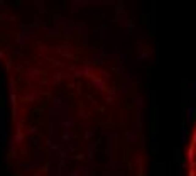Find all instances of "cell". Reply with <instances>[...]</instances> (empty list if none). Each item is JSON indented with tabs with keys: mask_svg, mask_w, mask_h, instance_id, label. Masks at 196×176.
Segmentation results:
<instances>
[{
	"mask_svg": "<svg viewBox=\"0 0 196 176\" xmlns=\"http://www.w3.org/2000/svg\"><path fill=\"white\" fill-rule=\"evenodd\" d=\"M0 139L7 141V134H5V108H4L2 97H0Z\"/></svg>",
	"mask_w": 196,
	"mask_h": 176,
	"instance_id": "1",
	"label": "cell"
},
{
	"mask_svg": "<svg viewBox=\"0 0 196 176\" xmlns=\"http://www.w3.org/2000/svg\"><path fill=\"white\" fill-rule=\"evenodd\" d=\"M108 156H110V163L113 166L115 164V134L108 136Z\"/></svg>",
	"mask_w": 196,
	"mask_h": 176,
	"instance_id": "2",
	"label": "cell"
},
{
	"mask_svg": "<svg viewBox=\"0 0 196 176\" xmlns=\"http://www.w3.org/2000/svg\"><path fill=\"white\" fill-rule=\"evenodd\" d=\"M34 36H36V34H34V32H29V31H27V32H26V31L22 29V32L19 34L17 44H19V46H24V44H26V42H29L31 39H34Z\"/></svg>",
	"mask_w": 196,
	"mask_h": 176,
	"instance_id": "3",
	"label": "cell"
},
{
	"mask_svg": "<svg viewBox=\"0 0 196 176\" xmlns=\"http://www.w3.org/2000/svg\"><path fill=\"white\" fill-rule=\"evenodd\" d=\"M88 173H90V166H85V164H80L74 171L68 173L66 176H88Z\"/></svg>",
	"mask_w": 196,
	"mask_h": 176,
	"instance_id": "4",
	"label": "cell"
},
{
	"mask_svg": "<svg viewBox=\"0 0 196 176\" xmlns=\"http://www.w3.org/2000/svg\"><path fill=\"white\" fill-rule=\"evenodd\" d=\"M22 141H24V132H22L20 129H19V130L15 132V136H12V137H10V146H12V147H15L17 144H20Z\"/></svg>",
	"mask_w": 196,
	"mask_h": 176,
	"instance_id": "5",
	"label": "cell"
},
{
	"mask_svg": "<svg viewBox=\"0 0 196 176\" xmlns=\"http://www.w3.org/2000/svg\"><path fill=\"white\" fill-rule=\"evenodd\" d=\"M196 102V80L189 83V105Z\"/></svg>",
	"mask_w": 196,
	"mask_h": 176,
	"instance_id": "6",
	"label": "cell"
},
{
	"mask_svg": "<svg viewBox=\"0 0 196 176\" xmlns=\"http://www.w3.org/2000/svg\"><path fill=\"white\" fill-rule=\"evenodd\" d=\"M81 71H83V75H85V76L95 78V71H93V68L90 66V63H85V64H83V68H81Z\"/></svg>",
	"mask_w": 196,
	"mask_h": 176,
	"instance_id": "7",
	"label": "cell"
},
{
	"mask_svg": "<svg viewBox=\"0 0 196 176\" xmlns=\"http://www.w3.org/2000/svg\"><path fill=\"white\" fill-rule=\"evenodd\" d=\"M56 53L61 56H64V58H71V51H69L68 46H59L58 49H56Z\"/></svg>",
	"mask_w": 196,
	"mask_h": 176,
	"instance_id": "8",
	"label": "cell"
},
{
	"mask_svg": "<svg viewBox=\"0 0 196 176\" xmlns=\"http://www.w3.org/2000/svg\"><path fill=\"white\" fill-rule=\"evenodd\" d=\"M91 85H93V86H98V90H107L105 81L100 80V78H93V80H91Z\"/></svg>",
	"mask_w": 196,
	"mask_h": 176,
	"instance_id": "9",
	"label": "cell"
},
{
	"mask_svg": "<svg viewBox=\"0 0 196 176\" xmlns=\"http://www.w3.org/2000/svg\"><path fill=\"white\" fill-rule=\"evenodd\" d=\"M64 76V73H54L51 76V83L54 85V86H59V85H61V78Z\"/></svg>",
	"mask_w": 196,
	"mask_h": 176,
	"instance_id": "10",
	"label": "cell"
},
{
	"mask_svg": "<svg viewBox=\"0 0 196 176\" xmlns=\"http://www.w3.org/2000/svg\"><path fill=\"white\" fill-rule=\"evenodd\" d=\"M96 32H100V37H102V41H107V39H108V27H98Z\"/></svg>",
	"mask_w": 196,
	"mask_h": 176,
	"instance_id": "11",
	"label": "cell"
},
{
	"mask_svg": "<svg viewBox=\"0 0 196 176\" xmlns=\"http://www.w3.org/2000/svg\"><path fill=\"white\" fill-rule=\"evenodd\" d=\"M73 136H74V132H73V130H64V132H63V136H61L63 142H69Z\"/></svg>",
	"mask_w": 196,
	"mask_h": 176,
	"instance_id": "12",
	"label": "cell"
},
{
	"mask_svg": "<svg viewBox=\"0 0 196 176\" xmlns=\"http://www.w3.org/2000/svg\"><path fill=\"white\" fill-rule=\"evenodd\" d=\"M91 137H93V130H91V129L86 125V127L83 129V139H85V141H90Z\"/></svg>",
	"mask_w": 196,
	"mask_h": 176,
	"instance_id": "13",
	"label": "cell"
},
{
	"mask_svg": "<svg viewBox=\"0 0 196 176\" xmlns=\"http://www.w3.org/2000/svg\"><path fill=\"white\" fill-rule=\"evenodd\" d=\"M95 152H96V142H95V144H91V146H90V149H88V152H86L88 159H93V158H95Z\"/></svg>",
	"mask_w": 196,
	"mask_h": 176,
	"instance_id": "14",
	"label": "cell"
},
{
	"mask_svg": "<svg viewBox=\"0 0 196 176\" xmlns=\"http://www.w3.org/2000/svg\"><path fill=\"white\" fill-rule=\"evenodd\" d=\"M15 93V81L14 78H9V95H14Z\"/></svg>",
	"mask_w": 196,
	"mask_h": 176,
	"instance_id": "15",
	"label": "cell"
},
{
	"mask_svg": "<svg viewBox=\"0 0 196 176\" xmlns=\"http://www.w3.org/2000/svg\"><path fill=\"white\" fill-rule=\"evenodd\" d=\"M27 132H29V134H32V136H37V137L41 136V132H39V127H37V125H31V127L27 129Z\"/></svg>",
	"mask_w": 196,
	"mask_h": 176,
	"instance_id": "16",
	"label": "cell"
},
{
	"mask_svg": "<svg viewBox=\"0 0 196 176\" xmlns=\"http://www.w3.org/2000/svg\"><path fill=\"white\" fill-rule=\"evenodd\" d=\"M46 144H47V147H49V152H51V151H59V146H58V144H54L51 139H47Z\"/></svg>",
	"mask_w": 196,
	"mask_h": 176,
	"instance_id": "17",
	"label": "cell"
},
{
	"mask_svg": "<svg viewBox=\"0 0 196 176\" xmlns=\"http://www.w3.org/2000/svg\"><path fill=\"white\" fill-rule=\"evenodd\" d=\"M66 166V159H61V161L58 163V174H63V169H64Z\"/></svg>",
	"mask_w": 196,
	"mask_h": 176,
	"instance_id": "18",
	"label": "cell"
},
{
	"mask_svg": "<svg viewBox=\"0 0 196 176\" xmlns=\"http://www.w3.org/2000/svg\"><path fill=\"white\" fill-rule=\"evenodd\" d=\"M36 5H37V10H39V14H46V7H44L42 2H37V0H36Z\"/></svg>",
	"mask_w": 196,
	"mask_h": 176,
	"instance_id": "19",
	"label": "cell"
},
{
	"mask_svg": "<svg viewBox=\"0 0 196 176\" xmlns=\"http://www.w3.org/2000/svg\"><path fill=\"white\" fill-rule=\"evenodd\" d=\"M9 158H14V159H19V152L15 151V147L10 146V152H9Z\"/></svg>",
	"mask_w": 196,
	"mask_h": 176,
	"instance_id": "20",
	"label": "cell"
},
{
	"mask_svg": "<svg viewBox=\"0 0 196 176\" xmlns=\"http://www.w3.org/2000/svg\"><path fill=\"white\" fill-rule=\"evenodd\" d=\"M124 12H125V9L122 7V5H117V10H115V17L118 19V17H120V14H124Z\"/></svg>",
	"mask_w": 196,
	"mask_h": 176,
	"instance_id": "21",
	"label": "cell"
},
{
	"mask_svg": "<svg viewBox=\"0 0 196 176\" xmlns=\"http://www.w3.org/2000/svg\"><path fill=\"white\" fill-rule=\"evenodd\" d=\"M100 59H102V54H93L90 58V63H100Z\"/></svg>",
	"mask_w": 196,
	"mask_h": 176,
	"instance_id": "22",
	"label": "cell"
},
{
	"mask_svg": "<svg viewBox=\"0 0 196 176\" xmlns=\"http://www.w3.org/2000/svg\"><path fill=\"white\" fill-rule=\"evenodd\" d=\"M36 73H37L36 68H29V70H26V75H27V76H32V75H36Z\"/></svg>",
	"mask_w": 196,
	"mask_h": 176,
	"instance_id": "23",
	"label": "cell"
},
{
	"mask_svg": "<svg viewBox=\"0 0 196 176\" xmlns=\"http://www.w3.org/2000/svg\"><path fill=\"white\" fill-rule=\"evenodd\" d=\"M42 171H46V173H51V163H47V164L42 168Z\"/></svg>",
	"mask_w": 196,
	"mask_h": 176,
	"instance_id": "24",
	"label": "cell"
},
{
	"mask_svg": "<svg viewBox=\"0 0 196 176\" xmlns=\"http://www.w3.org/2000/svg\"><path fill=\"white\" fill-rule=\"evenodd\" d=\"M144 20H145V26L149 27V26H151V20H149V15H147V14L144 15Z\"/></svg>",
	"mask_w": 196,
	"mask_h": 176,
	"instance_id": "25",
	"label": "cell"
},
{
	"mask_svg": "<svg viewBox=\"0 0 196 176\" xmlns=\"http://www.w3.org/2000/svg\"><path fill=\"white\" fill-rule=\"evenodd\" d=\"M4 58V51H0V59Z\"/></svg>",
	"mask_w": 196,
	"mask_h": 176,
	"instance_id": "26",
	"label": "cell"
},
{
	"mask_svg": "<svg viewBox=\"0 0 196 176\" xmlns=\"http://www.w3.org/2000/svg\"><path fill=\"white\" fill-rule=\"evenodd\" d=\"M0 81H2V75H0Z\"/></svg>",
	"mask_w": 196,
	"mask_h": 176,
	"instance_id": "27",
	"label": "cell"
}]
</instances>
